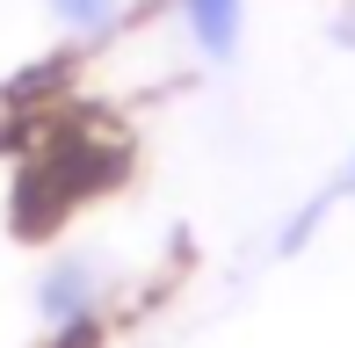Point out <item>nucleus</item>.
I'll return each instance as SVG.
<instances>
[{"label": "nucleus", "mask_w": 355, "mask_h": 348, "mask_svg": "<svg viewBox=\"0 0 355 348\" xmlns=\"http://www.w3.org/2000/svg\"><path fill=\"white\" fill-rule=\"evenodd\" d=\"M182 8V37L196 44L203 66H239V44H247V0H174Z\"/></svg>", "instance_id": "2"}, {"label": "nucleus", "mask_w": 355, "mask_h": 348, "mask_svg": "<svg viewBox=\"0 0 355 348\" xmlns=\"http://www.w3.org/2000/svg\"><path fill=\"white\" fill-rule=\"evenodd\" d=\"M327 182H334V189H341V203H355V146H348V160H341V167H334V174H327Z\"/></svg>", "instance_id": "6"}, {"label": "nucleus", "mask_w": 355, "mask_h": 348, "mask_svg": "<svg viewBox=\"0 0 355 348\" xmlns=\"http://www.w3.org/2000/svg\"><path fill=\"white\" fill-rule=\"evenodd\" d=\"M102 341H109V320H73L44 334V348H102Z\"/></svg>", "instance_id": "5"}, {"label": "nucleus", "mask_w": 355, "mask_h": 348, "mask_svg": "<svg viewBox=\"0 0 355 348\" xmlns=\"http://www.w3.org/2000/svg\"><path fill=\"white\" fill-rule=\"evenodd\" d=\"M44 15L80 44H102V37L123 29V0H44Z\"/></svg>", "instance_id": "3"}, {"label": "nucleus", "mask_w": 355, "mask_h": 348, "mask_svg": "<svg viewBox=\"0 0 355 348\" xmlns=\"http://www.w3.org/2000/svg\"><path fill=\"white\" fill-rule=\"evenodd\" d=\"M29 305H37V327L51 334V327H73V320H109L116 290H109V268L94 261V254L58 247V254L37 268V290H29Z\"/></svg>", "instance_id": "1"}, {"label": "nucleus", "mask_w": 355, "mask_h": 348, "mask_svg": "<svg viewBox=\"0 0 355 348\" xmlns=\"http://www.w3.org/2000/svg\"><path fill=\"white\" fill-rule=\"evenodd\" d=\"M334 203H341V189H334V182H319L312 196H304L297 211H290L283 225H276V254H283V261H290V254H304V247H312L319 232H327V218H334Z\"/></svg>", "instance_id": "4"}]
</instances>
